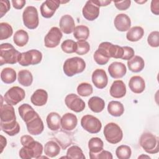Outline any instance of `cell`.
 <instances>
[{"label": "cell", "mask_w": 159, "mask_h": 159, "mask_svg": "<svg viewBox=\"0 0 159 159\" xmlns=\"http://www.w3.org/2000/svg\"><path fill=\"white\" fill-rule=\"evenodd\" d=\"M22 147L20 149L19 155L22 159L40 158L43 152L42 145L34 140V138L29 135H22L20 138Z\"/></svg>", "instance_id": "obj_1"}, {"label": "cell", "mask_w": 159, "mask_h": 159, "mask_svg": "<svg viewBox=\"0 0 159 159\" xmlns=\"http://www.w3.org/2000/svg\"><path fill=\"white\" fill-rule=\"evenodd\" d=\"M20 53L9 43L0 45V65L4 64H15L18 62Z\"/></svg>", "instance_id": "obj_2"}, {"label": "cell", "mask_w": 159, "mask_h": 159, "mask_svg": "<svg viewBox=\"0 0 159 159\" xmlns=\"http://www.w3.org/2000/svg\"><path fill=\"white\" fill-rule=\"evenodd\" d=\"M86 68L84 60L78 57L68 58L64 62L63 70L64 73L69 77L82 73Z\"/></svg>", "instance_id": "obj_3"}, {"label": "cell", "mask_w": 159, "mask_h": 159, "mask_svg": "<svg viewBox=\"0 0 159 159\" xmlns=\"http://www.w3.org/2000/svg\"><path fill=\"white\" fill-rule=\"evenodd\" d=\"M141 147L149 154H155L159 152V139L150 132H145L140 137Z\"/></svg>", "instance_id": "obj_4"}, {"label": "cell", "mask_w": 159, "mask_h": 159, "mask_svg": "<svg viewBox=\"0 0 159 159\" xmlns=\"http://www.w3.org/2000/svg\"><path fill=\"white\" fill-rule=\"evenodd\" d=\"M103 133L106 140L112 144H116L120 142L123 137L122 129L117 124L114 122L106 124L104 128Z\"/></svg>", "instance_id": "obj_5"}, {"label": "cell", "mask_w": 159, "mask_h": 159, "mask_svg": "<svg viewBox=\"0 0 159 159\" xmlns=\"http://www.w3.org/2000/svg\"><path fill=\"white\" fill-rule=\"evenodd\" d=\"M42 59V53L38 50L32 49L25 52L20 53L18 63L23 66L37 65Z\"/></svg>", "instance_id": "obj_6"}, {"label": "cell", "mask_w": 159, "mask_h": 159, "mask_svg": "<svg viewBox=\"0 0 159 159\" xmlns=\"http://www.w3.org/2000/svg\"><path fill=\"white\" fill-rule=\"evenodd\" d=\"M22 20L24 25L29 29H36L39 24L37 9L32 6L26 7L22 13Z\"/></svg>", "instance_id": "obj_7"}, {"label": "cell", "mask_w": 159, "mask_h": 159, "mask_svg": "<svg viewBox=\"0 0 159 159\" xmlns=\"http://www.w3.org/2000/svg\"><path fill=\"white\" fill-rule=\"evenodd\" d=\"M25 97V93L22 88L19 86H13L5 93L4 100L7 104L14 106L22 101Z\"/></svg>", "instance_id": "obj_8"}, {"label": "cell", "mask_w": 159, "mask_h": 159, "mask_svg": "<svg viewBox=\"0 0 159 159\" xmlns=\"http://www.w3.org/2000/svg\"><path fill=\"white\" fill-rule=\"evenodd\" d=\"M81 125L85 130L91 134H97L102 128V124L99 119L89 114L83 116Z\"/></svg>", "instance_id": "obj_9"}, {"label": "cell", "mask_w": 159, "mask_h": 159, "mask_svg": "<svg viewBox=\"0 0 159 159\" xmlns=\"http://www.w3.org/2000/svg\"><path fill=\"white\" fill-rule=\"evenodd\" d=\"M63 34L61 30L57 27H52L44 38V44L47 48H55L60 42Z\"/></svg>", "instance_id": "obj_10"}, {"label": "cell", "mask_w": 159, "mask_h": 159, "mask_svg": "<svg viewBox=\"0 0 159 159\" xmlns=\"http://www.w3.org/2000/svg\"><path fill=\"white\" fill-rule=\"evenodd\" d=\"M65 102L68 108L75 112H80L85 108V102L77 94L71 93L68 94L65 99Z\"/></svg>", "instance_id": "obj_11"}, {"label": "cell", "mask_w": 159, "mask_h": 159, "mask_svg": "<svg viewBox=\"0 0 159 159\" xmlns=\"http://www.w3.org/2000/svg\"><path fill=\"white\" fill-rule=\"evenodd\" d=\"M98 48L102 49L109 58H121L123 55L122 47L114 45L108 42L101 43L99 45Z\"/></svg>", "instance_id": "obj_12"}, {"label": "cell", "mask_w": 159, "mask_h": 159, "mask_svg": "<svg viewBox=\"0 0 159 159\" xmlns=\"http://www.w3.org/2000/svg\"><path fill=\"white\" fill-rule=\"evenodd\" d=\"M1 102L0 107L1 122L9 123L16 120L15 110L12 105L3 104V99L1 96Z\"/></svg>", "instance_id": "obj_13"}, {"label": "cell", "mask_w": 159, "mask_h": 159, "mask_svg": "<svg viewBox=\"0 0 159 159\" xmlns=\"http://www.w3.org/2000/svg\"><path fill=\"white\" fill-rule=\"evenodd\" d=\"M60 1L58 0H47L40 6V13L45 18H50L55 14L56 10L59 7Z\"/></svg>", "instance_id": "obj_14"}, {"label": "cell", "mask_w": 159, "mask_h": 159, "mask_svg": "<svg viewBox=\"0 0 159 159\" xmlns=\"http://www.w3.org/2000/svg\"><path fill=\"white\" fill-rule=\"evenodd\" d=\"M99 10V7L95 4L93 1H88L83 7V16L86 20L93 21L98 17Z\"/></svg>", "instance_id": "obj_15"}, {"label": "cell", "mask_w": 159, "mask_h": 159, "mask_svg": "<svg viewBox=\"0 0 159 159\" xmlns=\"http://www.w3.org/2000/svg\"><path fill=\"white\" fill-rule=\"evenodd\" d=\"M25 124L28 132L33 135H40L44 129L43 121L39 114Z\"/></svg>", "instance_id": "obj_16"}, {"label": "cell", "mask_w": 159, "mask_h": 159, "mask_svg": "<svg viewBox=\"0 0 159 159\" xmlns=\"http://www.w3.org/2000/svg\"><path fill=\"white\" fill-rule=\"evenodd\" d=\"M93 83L98 89H103L108 83V78L106 71L102 69L95 70L91 76Z\"/></svg>", "instance_id": "obj_17"}, {"label": "cell", "mask_w": 159, "mask_h": 159, "mask_svg": "<svg viewBox=\"0 0 159 159\" xmlns=\"http://www.w3.org/2000/svg\"><path fill=\"white\" fill-rule=\"evenodd\" d=\"M108 71L112 78L119 79L125 76L127 72V68L124 63L119 61H114L108 66Z\"/></svg>", "instance_id": "obj_18"}, {"label": "cell", "mask_w": 159, "mask_h": 159, "mask_svg": "<svg viewBox=\"0 0 159 159\" xmlns=\"http://www.w3.org/2000/svg\"><path fill=\"white\" fill-rule=\"evenodd\" d=\"M114 24L117 30L120 32H125L130 29L131 26V20L127 14H119L114 19Z\"/></svg>", "instance_id": "obj_19"}, {"label": "cell", "mask_w": 159, "mask_h": 159, "mask_svg": "<svg viewBox=\"0 0 159 159\" xmlns=\"http://www.w3.org/2000/svg\"><path fill=\"white\" fill-rule=\"evenodd\" d=\"M59 25L60 30L66 34H70L74 32L76 27L73 18L68 14L64 15L60 18Z\"/></svg>", "instance_id": "obj_20"}, {"label": "cell", "mask_w": 159, "mask_h": 159, "mask_svg": "<svg viewBox=\"0 0 159 159\" xmlns=\"http://www.w3.org/2000/svg\"><path fill=\"white\" fill-rule=\"evenodd\" d=\"M61 126L63 130H72L75 129L78 124V119L73 113H66L61 118Z\"/></svg>", "instance_id": "obj_21"}, {"label": "cell", "mask_w": 159, "mask_h": 159, "mask_svg": "<svg viewBox=\"0 0 159 159\" xmlns=\"http://www.w3.org/2000/svg\"><path fill=\"white\" fill-rule=\"evenodd\" d=\"M110 95L114 98H123L126 94V86L122 80L114 81L109 90Z\"/></svg>", "instance_id": "obj_22"}, {"label": "cell", "mask_w": 159, "mask_h": 159, "mask_svg": "<svg viewBox=\"0 0 159 159\" xmlns=\"http://www.w3.org/2000/svg\"><path fill=\"white\" fill-rule=\"evenodd\" d=\"M130 89L134 93H142L145 88L144 80L140 76H134L130 78L129 82Z\"/></svg>", "instance_id": "obj_23"}, {"label": "cell", "mask_w": 159, "mask_h": 159, "mask_svg": "<svg viewBox=\"0 0 159 159\" xmlns=\"http://www.w3.org/2000/svg\"><path fill=\"white\" fill-rule=\"evenodd\" d=\"M48 100V93L43 89H37L31 96V102L36 106H44Z\"/></svg>", "instance_id": "obj_24"}, {"label": "cell", "mask_w": 159, "mask_h": 159, "mask_svg": "<svg viewBox=\"0 0 159 159\" xmlns=\"http://www.w3.org/2000/svg\"><path fill=\"white\" fill-rule=\"evenodd\" d=\"M19 114L22 119L27 122L34 117L38 115V113L35 111L33 107L28 104H22L18 108Z\"/></svg>", "instance_id": "obj_25"}, {"label": "cell", "mask_w": 159, "mask_h": 159, "mask_svg": "<svg viewBox=\"0 0 159 159\" xmlns=\"http://www.w3.org/2000/svg\"><path fill=\"white\" fill-rule=\"evenodd\" d=\"M127 66L130 71L134 73H139L141 71L144 66V60L140 56H134L127 61Z\"/></svg>", "instance_id": "obj_26"}, {"label": "cell", "mask_w": 159, "mask_h": 159, "mask_svg": "<svg viewBox=\"0 0 159 159\" xmlns=\"http://www.w3.org/2000/svg\"><path fill=\"white\" fill-rule=\"evenodd\" d=\"M47 124L51 130L56 131L60 129L61 125V117L59 114L55 112H52L49 113L46 119Z\"/></svg>", "instance_id": "obj_27"}, {"label": "cell", "mask_w": 159, "mask_h": 159, "mask_svg": "<svg viewBox=\"0 0 159 159\" xmlns=\"http://www.w3.org/2000/svg\"><path fill=\"white\" fill-rule=\"evenodd\" d=\"M1 129L9 136H14L17 135L20 132V125L16 120L9 123L0 122Z\"/></svg>", "instance_id": "obj_28"}, {"label": "cell", "mask_w": 159, "mask_h": 159, "mask_svg": "<svg viewBox=\"0 0 159 159\" xmlns=\"http://www.w3.org/2000/svg\"><path fill=\"white\" fill-rule=\"evenodd\" d=\"M88 104L89 108L95 113L102 112L105 107L104 101L98 96L91 97L89 99Z\"/></svg>", "instance_id": "obj_29"}, {"label": "cell", "mask_w": 159, "mask_h": 159, "mask_svg": "<svg viewBox=\"0 0 159 159\" xmlns=\"http://www.w3.org/2000/svg\"><path fill=\"white\" fill-rule=\"evenodd\" d=\"M44 153L45 155L48 157H55L60 154V147L56 142L53 140H50L45 144Z\"/></svg>", "instance_id": "obj_30"}, {"label": "cell", "mask_w": 159, "mask_h": 159, "mask_svg": "<svg viewBox=\"0 0 159 159\" xmlns=\"http://www.w3.org/2000/svg\"><path fill=\"white\" fill-rule=\"evenodd\" d=\"M107 111L112 116L119 117L124 112L123 104L117 101H111L107 105Z\"/></svg>", "instance_id": "obj_31"}, {"label": "cell", "mask_w": 159, "mask_h": 159, "mask_svg": "<svg viewBox=\"0 0 159 159\" xmlns=\"http://www.w3.org/2000/svg\"><path fill=\"white\" fill-rule=\"evenodd\" d=\"M144 35V30L140 26H134L130 29L126 34V38L130 42H137Z\"/></svg>", "instance_id": "obj_32"}, {"label": "cell", "mask_w": 159, "mask_h": 159, "mask_svg": "<svg viewBox=\"0 0 159 159\" xmlns=\"http://www.w3.org/2000/svg\"><path fill=\"white\" fill-rule=\"evenodd\" d=\"M17 74L16 71L9 67L4 68L1 72V79L6 84H11L16 80Z\"/></svg>", "instance_id": "obj_33"}, {"label": "cell", "mask_w": 159, "mask_h": 159, "mask_svg": "<svg viewBox=\"0 0 159 159\" xmlns=\"http://www.w3.org/2000/svg\"><path fill=\"white\" fill-rule=\"evenodd\" d=\"M88 148L89 150V155L98 153L103 150V141L99 137H93L88 142Z\"/></svg>", "instance_id": "obj_34"}, {"label": "cell", "mask_w": 159, "mask_h": 159, "mask_svg": "<svg viewBox=\"0 0 159 159\" xmlns=\"http://www.w3.org/2000/svg\"><path fill=\"white\" fill-rule=\"evenodd\" d=\"M19 83L25 87L30 86L33 82V76L31 72L27 70H22L17 74Z\"/></svg>", "instance_id": "obj_35"}, {"label": "cell", "mask_w": 159, "mask_h": 159, "mask_svg": "<svg viewBox=\"0 0 159 159\" xmlns=\"http://www.w3.org/2000/svg\"><path fill=\"white\" fill-rule=\"evenodd\" d=\"M13 40L14 43L20 47L25 46L29 41L28 33L23 30L20 29L16 31L14 35Z\"/></svg>", "instance_id": "obj_36"}, {"label": "cell", "mask_w": 159, "mask_h": 159, "mask_svg": "<svg viewBox=\"0 0 159 159\" xmlns=\"http://www.w3.org/2000/svg\"><path fill=\"white\" fill-rule=\"evenodd\" d=\"M70 134L61 130L55 134V139L60 144L63 149L66 148L71 145L72 139L70 137Z\"/></svg>", "instance_id": "obj_37"}, {"label": "cell", "mask_w": 159, "mask_h": 159, "mask_svg": "<svg viewBox=\"0 0 159 159\" xmlns=\"http://www.w3.org/2000/svg\"><path fill=\"white\" fill-rule=\"evenodd\" d=\"M89 35V28L83 25L76 26L73 32V36L78 40H86L88 38Z\"/></svg>", "instance_id": "obj_38"}, {"label": "cell", "mask_w": 159, "mask_h": 159, "mask_svg": "<svg viewBox=\"0 0 159 159\" xmlns=\"http://www.w3.org/2000/svg\"><path fill=\"white\" fill-rule=\"evenodd\" d=\"M64 158L85 159V156L80 147L77 145H73L68 148L66 152V156L64 157Z\"/></svg>", "instance_id": "obj_39"}, {"label": "cell", "mask_w": 159, "mask_h": 159, "mask_svg": "<svg viewBox=\"0 0 159 159\" xmlns=\"http://www.w3.org/2000/svg\"><path fill=\"white\" fill-rule=\"evenodd\" d=\"M116 154L119 159H129L131 157L132 150L129 146L121 145L116 148Z\"/></svg>", "instance_id": "obj_40"}, {"label": "cell", "mask_w": 159, "mask_h": 159, "mask_svg": "<svg viewBox=\"0 0 159 159\" xmlns=\"http://www.w3.org/2000/svg\"><path fill=\"white\" fill-rule=\"evenodd\" d=\"M0 35L1 40H6L12 35L13 29L12 26L7 22H1L0 23Z\"/></svg>", "instance_id": "obj_41"}, {"label": "cell", "mask_w": 159, "mask_h": 159, "mask_svg": "<svg viewBox=\"0 0 159 159\" xmlns=\"http://www.w3.org/2000/svg\"><path fill=\"white\" fill-rule=\"evenodd\" d=\"M93 92V86L88 83H81L77 87L78 94L83 97H87Z\"/></svg>", "instance_id": "obj_42"}, {"label": "cell", "mask_w": 159, "mask_h": 159, "mask_svg": "<svg viewBox=\"0 0 159 159\" xmlns=\"http://www.w3.org/2000/svg\"><path fill=\"white\" fill-rule=\"evenodd\" d=\"M76 48V42L71 39L64 40L61 45V48L62 51L66 53H72L75 52Z\"/></svg>", "instance_id": "obj_43"}, {"label": "cell", "mask_w": 159, "mask_h": 159, "mask_svg": "<svg viewBox=\"0 0 159 159\" xmlns=\"http://www.w3.org/2000/svg\"><path fill=\"white\" fill-rule=\"evenodd\" d=\"M77 48L75 53L80 55H83L86 54L90 49V45L89 43L86 40H78L76 42Z\"/></svg>", "instance_id": "obj_44"}, {"label": "cell", "mask_w": 159, "mask_h": 159, "mask_svg": "<svg viewBox=\"0 0 159 159\" xmlns=\"http://www.w3.org/2000/svg\"><path fill=\"white\" fill-rule=\"evenodd\" d=\"M93 58L94 61L99 65H103L107 63L109 59L101 51L97 49L93 55Z\"/></svg>", "instance_id": "obj_45"}, {"label": "cell", "mask_w": 159, "mask_h": 159, "mask_svg": "<svg viewBox=\"0 0 159 159\" xmlns=\"http://www.w3.org/2000/svg\"><path fill=\"white\" fill-rule=\"evenodd\" d=\"M147 42L152 47H158L159 46V32L157 30L152 32L147 37Z\"/></svg>", "instance_id": "obj_46"}, {"label": "cell", "mask_w": 159, "mask_h": 159, "mask_svg": "<svg viewBox=\"0 0 159 159\" xmlns=\"http://www.w3.org/2000/svg\"><path fill=\"white\" fill-rule=\"evenodd\" d=\"M91 159H112L113 158L112 153L107 150H102L99 153L89 155Z\"/></svg>", "instance_id": "obj_47"}, {"label": "cell", "mask_w": 159, "mask_h": 159, "mask_svg": "<svg viewBox=\"0 0 159 159\" xmlns=\"http://www.w3.org/2000/svg\"><path fill=\"white\" fill-rule=\"evenodd\" d=\"M122 48H123V55L121 58L122 60H129L132 57H134L135 52L132 47H128V46H124V47H122Z\"/></svg>", "instance_id": "obj_48"}, {"label": "cell", "mask_w": 159, "mask_h": 159, "mask_svg": "<svg viewBox=\"0 0 159 159\" xmlns=\"http://www.w3.org/2000/svg\"><path fill=\"white\" fill-rule=\"evenodd\" d=\"M11 8L10 2L7 0H1L0 1V17H2Z\"/></svg>", "instance_id": "obj_49"}, {"label": "cell", "mask_w": 159, "mask_h": 159, "mask_svg": "<svg viewBox=\"0 0 159 159\" xmlns=\"http://www.w3.org/2000/svg\"><path fill=\"white\" fill-rule=\"evenodd\" d=\"M116 7L120 11H125L129 8L131 1L130 0L121 1H114V2Z\"/></svg>", "instance_id": "obj_50"}, {"label": "cell", "mask_w": 159, "mask_h": 159, "mask_svg": "<svg viewBox=\"0 0 159 159\" xmlns=\"http://www.w3.org/2000/svg\"><path fill=\"white\" fill-rule=\"evenodd\" d=\"M150 9L153 14L158 16L159 14V1L153 0L151 2Z\"/></svg>", "instance_id": "obj_51"}, {"label": "cell", "mask_w": 159, "mask_h": 159, "mask_svg": "<svg viewBox=\"0 0 159 159\" xmlns=\"http://www.w3.org/2000/svg\"><path fill=\"white\" fill-rule=\"evenodd\" d=\"M14 8L16 9H21L25 4V1L24 0H12L11 1Z\"/></svg>", "instance_id": "obj_52"}, {"label": "cell", "mask_w": 159, "mask_h": 159, "mask_svg": "<svg viewBox=\"0 0 159 159\" xmlns=\"http://www.w3.org/2000/svg\"><path fill=\"white\" fill-rule=\"evenodd\" d=\"M93 2L98 7L106 6L111 2V1H93Z\"/></svg>", "instance_id": "obj_53"}, {"label": "cell", "mask_w": 159, "mask_h": 159, "mask_svg": "<svg viewBox=\"0 0 159 159\" xmlns=\"http://www.w3.org/2000/svg\"><path fill=\"white\" fill-rule=\"evenodd\" d=\"M7 145V140L2 135H1V153L2 152L4 148Z\"/></svg>", "instance_id": "obj_54"}]
</instances>
